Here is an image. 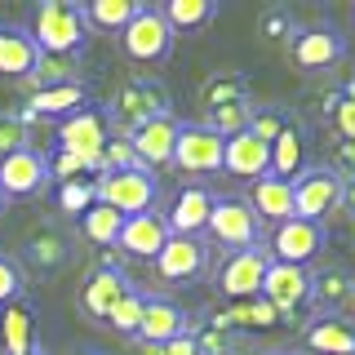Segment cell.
<instances>
[{"instance_id": "obj_1", "label": "cell", "mask_w": 355, "mask_h": 355, "mask_svg": "<svg viewBox=\"0 0 355 355\" xmlns=\"http://www.w3.org/2000/svg\"><path fill=\"white\" fill-rule=\"evenodd\" d=\"M31 40H36L40 53H67V58H80L89 27L80 5H67V0H44L31 18Z\"/></svg>"}, {"instance_id": "obj_2", "label": "cell", "mask_w": 355, "mask_h": 355, "mask_svg": "<svg viewBox=\"0 0 355 355\" xmlns=\"http://www.w3.org/2000/svg\"><path fill=\"white\" fill-rule=\"evenodd\" d=\"M120 49H125V58L138 62V67H160L169 58L173 53V31H169V22L160 18V9L138 5V14H133L125 22V31H120Z\"/></svg>"}, {"instance_id": "obj_3", "label": "cell", "mask_w": 355, "mask_h": 355, "mask_svg": "<svg viewBox=\"0 0 355 355\" xmlns=\"http://www.w3.org/2000/svg\"><path fill=\"white\" fill-rule=\"evenodd\" d=\"M111 116L125 125V133H133V129L147 125V120L169 116V94L151 76H129V80H120L116 98H111Z\"/></svg>"}, {"instance_id": "obj_4", "label": "cell", "mask_w": 355, "mask_h": 355, "mask_svg": "<svg viewBox=\"0 0 355 355\" xmlns=\"http://www.w3.org/2000/svg\"><path fill=\"white\" fill-rule=\"evenodd\" d=\"M94 191H98V205H107V209H116V214L133 218V214L155 209L160 187H155V173H147V169H125V173H98Z\"/></svg>"}, {"instance_id": "obj_5", "label": "cell", "mask_w": 355, "mask_h": 355, "mask_svg": "<svg viewBox=\"0 0 355 355\" xmlns=\"http://www.w3.org/2000/svg\"><path fill=\"white\" fill-rule=\"evenodd\" d=\"M205 231L222 244V249H231V253L262 244V222L253 218V209L244 205L240 196H214V209H209Z\"/></svg>"}, {"instance_id": "obj_6", "label": "cell", "mask_w": 355, "mask_h": 355, "mask_svg": "<svg viewBox=\"0 0 355 355\" xmlns=\"http://www.w3.org/2000/svg\"><path fill=\"white\" fill-rule=\"evenodd\" d=\"M342 205V178L329 164H306L293 178V214L306 222H324L329 214H338Z\"/></svg>"}, {"instance_id": "obj_7", "label": "cell", "mask_w": 355, "mask_h": 355, "mask_svg": "<svg viewBox=\"0 0 355 355\" xmlns=\"http://www.w3.org/2000/svg\"><path fill=\"white\" fill-rule=\"evenodd\" d=\"M266 266H271V253H266L262 244H253V249H236V253H227V262L218 266L214 284H218L222 297H231V302H249V297L262 293Z\"/></svg>"}, {"instance_id": "obj_8", "label": "cell", "mask_w": 355, "mask_h": 355, "mask_svg": "<svg viewBox=\"0 0 355 355\" xmlns=\"http://www.w3.org/2000/svg\"><path fill=\"white\" fill-rule=\"evenodd\" d=\"M111 142V125L98 107H80L76 116L58 120V151H71L89 160L98 173H103V147Z\"/></svg>"}, {"instance_id": "obj_9", "label": "cell", "mask_w": 355, "mask_h": 355, "mask_svg": "<svg viewBox=\"0 0 355 355\" xmlns=\"http://www.w3.org/2000/svg\"><path fill=\"white\" fill-rule=\"evenodd\" d=\"M324 249V222H306V218H288L271 231V262L288 266H306L315 253Z\"/></svg>"}, {"instance_id": "obj_10", "label": "cell", "mask_w": 355, "mask_h": 355, "mask_svg": "<svg viewBox=\"0 0 355 355\" xmlns=\"http://www.w3.org/2000/svg\"><path fill=\"white\" fill-rule=\"evenodd\" d=\"M155 271L169 284H191L209 271V244L200 236H169L160 253H155Z\"/></svg>"}, {"instance_id": "obj_11", "label": "cell", "mask_w": 355, "mask_h": 355, "mask_svg": "<svg viewBox=\"0 0 355 355\" xmlns=\"http://www.w3.org/2000/svg\"><path fill=\"white\" fill-rule=\"evenodd\" d=\"M262 297L275 306V315H297L311 302V271L306 266H288V262H271L262 280Z\"/></svg>"}, {"instance_id": "obj_12", "label": "cell", "mask_w": 355, "mask_h": 355, "mask_svg": "<svg viewBox=\"0 0 355 355\" xmlns=\"http://www.w3.org/2000/svg\"><path fill=\"white\" fill-rule=\"evenodd\" d=\"M173 164L182 173H218L222 169V138L205 125H178L173 142Z\"/></svg>"}, {"instance_id": "obj_13", "label": "cell", "mask_w": 355, "mask_h": 355, "mask_svg": "<svg viewBox=\"0 0 355 355\" xmlns=\"http://www.w3.org/2000/svg\"><path fill=\"white\" fill-rule=\"evenodd\" d=\"M49 187V169H44V151L27 147L0 160V191L5 200H22V196H40Z\"/></svg>"}, {"instance_id": "obj_14", "label": "cell", "mask_w": 355, "mask_h": 355, "mask_svg": "<svg viewBox=\"0 0 355 355\" xmlns=\"http://www.w3.org/2000/svg\"><path fill=\"white\" fill-rule=\"evenodd\" d=\"M187 333H191V315H187L182 306L169 302V297H147L142 320H138V333H133V338H138L142 347H164V342L187 338Z\"/></svg>"}, {"instance_id": "obj_15", "label": "cell", "mask_w": 355, "mask_h": 355, "mask_svg": "<svg viewBox=\"0 0 355 355\" xmlns=\"http://www.w3.org/2000/svg\"><path fill=\"white\" fill-rule=\"evenodd\" d=\"M133 155H138V164L147 173L164 169V164H173V142H178V120L173 116H160V120H147L142 129L125 133Z\"/></svg>"}, {"instance_id": "obj_16", "label": "cell", "mask_w": 355, "mask_h": 355, "mask_svg": "<svg viewBox=\"0 0 355 355\" xmlns=\"http://www.w3.org/2000/svg\"><path fill=\"white\" fill-rule=\"evenodd\" d=\"M222 173L244 178V182H258V178L271 173V142L253 138L249 129L236 133V138L222 142Z\"/></svg>"}, {"instance_id": "obj_17", "label": "cell", "mask_w": 355, "mask_h": 355, "mask_svg": "<svg viewBox=\"0 0 355 355\" xmlns=\"http://www.w3.org/2000/svg\"><path fill=\"white\" fill-rule=\"evenodd\" d=\"M169 244V222H164L160 209H147V214H133L125 218V227H120V240L116 249H125L129 258H151Z\"/></svg>"}, {"instance_id": "obj_18", "label": "cell", "mask_w": 355, "mask_h": 355, "mask_svg": "<svg viewBox=\"0 0 355 355\" xmlns=\"http://www.w3.org/2000/svg\"><path fill=\"white\" fill-rule=\"evenodd\" d=\"M129 288H133V284H129V275L120 271V266L111 262V258H103V266H98V271L85 280V288H80V306H85L94 320H103V324H107L111 306H116L120 297L129 293Z\"/></svg>"}, {"instance_id": "obj_19", "label": "cell", "mask_w": 355, "mask_h": 355, "mask_svg": "<svg viewBox=\"0 0 355 355\" xmlns=\"http://www.w3.org/2000/svg\"><path fill=\"white\" fill-rule=\"evenodd\" d=\"M342 53H347V40H342L338 27H311L302 36L293 40V62L302 67V71H329L333 62H342Z\"/></svg>"}, {"instance_id": "obj_20", "label": "cell", "mask_w": 355, "mask_h": 355, "mask_svg": "<svg viewBox=\"0 0 355 355\" xmlns=\"http://www.w3.org/2000/svg\"><path fill=\"white\" fill-rule=\"evenodd\" d=\"M209 209H214V191L209 187H182V191L173 196L169 214H164V222H169V236H200L209 222Z\"/></svg>"}, {"instance_id": "obj_21", "label": "cell", "mask_w": 355, "mask_h": 355, "mask_svg": "<svg viewBox=\"0 0 355 355\" xmlns=\"http://www.w3.org/2000/svg\"><path fill=\"white\" fill-rule=\"evenodd\" d=\"M244 205L253 209V218H258V222H271V227L297 218L293 214V182H288V178H271V173L258 178V182H253V196L244 200Z\"/></svg>"}, {"instance_id": "obj_22", "label": "cell", "mask_w": 355, "mask_h": 355, "mask_svg": "<svg viewBox=\"0 0 355 355\" xmlns=\"http://www.w3.org/2000/svg\"><path fill=\"white\" fill-rule=\"evenodd\" d=\"M311 355H355V324L342 315H315L302 333Z\"/></svg>"}, {"instance_id": "obj_23", "label": "cell", "mask_w": 355, "mask_h": 355, "mask_svg": "<svg viewBox=\"0 0 355 355\" xmlns=\"http://www.w3.org/2000/svg\"><path fill=\"white\" fill-rule=\"evenodd\" d=\"M36 40H31V31L22 27H0V76H18V80H27L31 71H36Z\"/></svg>"}, {"instance_id": "obj_24", "label": "cell", "mask_w": 355, "mask_h": 355, "mask_svg": "<svg viewBox=\"0 0 355 355\" xmlns=\"http://www.w3.org/2000/svg\"><path fill=\"white\" fill-rule=\"evenodd\" d=\"M351 293H355V280L347 266H324L320 275H311V302H315L320 315H338L351 302Z\"/></svg>"}, {"instance_id": "obj_25", "label": "cell", "mask_w": 355, "mask_h": 355, "mask_svg": "<svg viewBox=\"0 0 355 355\" xmlns=\"http://www.w3.org/2000/svg\"><path fill=\"white\" fill-rule=\"evenodd\" d=\"M80 107H85V89H80V80H76V85L36 89L31 103H27V116L31 120H67V116H76Z\"/></svg>"}, {"instance_id": "obj_26", "label": "cell", "mask_w": 355, "mask_h": 355, "mask_svg": "<svg viewBox=\"0 0 355 355\" xmlns=\"http://www.w3.org/2000/svg\"><path fill=\"white\" fill-rule=\"evenodd\" d=\"M302 169H306V142H302V129L288 120L271 142V178H288L293 182Z\"/></svg>"}, {"instance_id": "obj_27", "label": "cell", "mask_w": 355, "mask_h": 355, "mask_svg": "<svg viewBox=\"0 0 355 355\" xmlns=\"http://www.w3.org/2000/svg\"><path fill=\"white\" fill-rule=\"evenodd\" d=\"M0 342L5 355H31V306L27 302H9L0 306Z\"/></svg>"}, {"instance_id": "obj_28", "label": "cell", "mask_w": 355, "mask_h": 355, "mask_svg": "<svg viewBox=\"0 0 355 355\" xmlns=\"http://www.w3.org/2000/svg\"><path fill=\"white\" fill-rule=\"evenodd\" d=\"M214 324H227V329H271V324H280V315H275V306L258 293V297H249V302H231L227 311H218Z\"/></svg>"}, {"instance_id": "obj_29", "label": "cell", "mask_w": 355, "mask_h": 355, "mask_svg": "<svg viewBox=\"0 0 355 355\" xmlns=\"http://www.w3.org/2000/svg\"><path fill=\"white\" fill-rule=\"evenodd\" d=\"M85 14V27L94 31H125V22L138 14V0H89V5H80Z\"/></svg>"}, {"instance_id": "obj_30", "label": "cell", "mask_w": 355, "mask_h": 355, "mask_svg": "<svg viewBox=\"0 0 355 355\" xmlns=\"http://www.w3.org/2000/svg\"><path fill=\"white\" fill-rule=\"evenodd\" d=\"M218 14V5L214 0H169V5L160 9V18L169 22V31L178 36V31H200V27H209Z\"/></svg>"}, {"instance_id": "obj_31", "label": "cell", "mask_w": 355, "mask_h": 355, "mask_svg": "<svg viewBox=\"0 0 355 355\" xmlns=\"http://www.w3.org/2000/svg\"><path fill=\"white\" fill-rule=\"evenodd\" d=\"M22 258L36 266L40 275H49V271H58V266L67 262V240L58 236V231H31Z\"/></svg>"}, {"instance_id": "obj_32", "label": "cell", "mask_w": 355, "mask_h": 355, "mask_svg": "<svg viewBox=\"0 0 355 355\" xmlns=\"http://www.w3.org/2000/svg\"><path fill=\"white\" fill-rule=\"evenodd\" d=\"M249 103V80L240 71H218L214 80L205 85V107L222 111V107H244Z\"/></svg>"}, {"instance_id": "obj_33", "label": "cell", "mask_w": 355, "mask_h": 355, "mask_svg": "<svg viewBox=\"0 0 355 355\" xmlns=\"http://www.w3.org/2000/svg\"><path fill=\"white\" fill-rule=\"evenodd\" d=\"M120 227H125V214H116L107 205H94L89 214H80V236L89 244H103V249H111L120 240Z\"/></svg>"}, {"instance_id": "obj_34", "label": "cell", "mask_w": 355, "mask_h": 355, "mask_svg": "<svg viewBox=\"0 0 355 355\" xmlns=\"http://www.w3.org/2000/svg\"><path fill=\"white\" fill-rule=\"evenodd\" d=\"M53 205H58L62 214H71V218L89 214V209L98 205L94 178H76V182H58V187H53Z\"/></svg>"}, {"instance_id": "obj_35", "label": "cell", "mask_w": 355, "mask_h": 355, "mask_svg": "<svg viewBox=\"0 0 355 355\" xmlns=\"http://www.w3.org/2000/svg\"><path fill=\"white\" fill-rule=\"evenodd\" d=\"M36 89H53V85H76V58L67 53H40L36 58V71L27 76Z\"/></svg>"}, {"instance_id": "obj_36", "label": "cell", "mask_w": 355, "mask_h": 355, "mask_svg": "<svg viewBox=\"0 0 355 355\" xmlns=\"http://www.w3.org/2000/svg\"><path fill=\"white\" fill-rule=\"evenodd\" d=\"M31 125H36V120H31L27 111H0V160L31 147Z\"/></svg>"}, {"instance_id": "obj_37", "label": "cell", "mask_w": 355, "mask_h": 355, "mask_svg": "<svg viewBox=\"0 0 355 355\" xmlns=\"http://www.w3.org/2000/svg\"><path fill=\"white\" fill-rule=\"evenodd\" d=\"M142 306H147V293H142V288H129V293L111 306L107 324L116 333H125V338H133V333H138V320H142Z\"/></svg>"}, {"instance_id": "obj_38", "label": "cell", "mask_w": 355, "mask_h": 355, "mask_svg": "<svg viewBox=\"0 0 355 355\" xmlns=\"http://www.w3.org/2000/svg\"><path fill=\"white\" fill-rule=\"evenodd\" d=\"M191 338H196V351L200 355H236L240 351V342H236V333H231L227 324H200V329H191Z\"/></svg>"}, {"instance_id": "obj_39", "label": "cell", "mask_w": 355, "mask_h": 355, "mask_svg": "<svg viewBox=\"0 0 355 355\" xmlns=\"http://www.w3.org/2000/svg\"><path fill=\"white\" fill-rule=\"evenodd\" d=\"M44 169H49V182H76V178H98V169L89 160L71 151H49L44 155Z\"/></svg>"}, {"instance_id": "obj_40", "label": "cell", "mask_w": 355, "mask_h": 355, "mask_svg": "<svg viewBox=\"0 0 355 355\" xmlns=\"http://www.w3.org/2000/svg\"><path fill=\"white\" fill-rule=\"evenodd\" d=\"M125 169H142L138 155H133L129 138H111L103 147V173H125Z\"/></svg>"}, {"instance_id": "obj_41", "label": "cell", "mask_w": 355, "mask_h": 355, "mask_svg": "<svg viewBox=\"0 0 355 355\" xmlns=\"http://www.w3.org/2000/svg\"><path fill=\"white\" fill-rule=\"evenodd\" d=\"M22 271H18V262L14 258H5L0 253V306H9V302H22Z\"/></svg>"}, {"instance_id": "obj_42", "label": "cell", "mask_w": 355, "mask_h": 355, "mask_svg": "<svg viewBox=\"0 0 355 355\" xmlns=\"http://www.w3.org/2000/svg\"><path fill=\"white\" fill-rule=\"evenodd\" d=\"M284 125H288V116H280V111H271V107H253L249 133H253V138H262V142H275V133H280Z\"/></svg>"}, {"instance_id": "obj_43", "label": "cell", "mask_w": 355, "mask_h": 355, "mask_svg": "<svg viewBox=\"0 0 355 355\" xmlns=\"http://www.w3.org/2000/svg\"><path fill=\"white\" fill-rule=\"evenodd\" d=\"M329 169L342 178V182H355V142H338L329 155Z\"/></svg>"}, {"instance_id": "obj_44", "label": "cell", "mask_w": 355, "mask_h": 355, "mask_svg": "<svg viewBox=\"0 0 355 355\" xmlns=\"http://www.w3.org/2000/svg\"><path fill=\"white\" fill-rule=\"evenodd\" d=\"M333 129H338L342 142H355V103L338 98V107H333Z\"/></svg>"}, {"instance_id": "obj_45", "label": "cell", "mask_w": 355, "mask_h": 355, "mask_svg": "<svg viewBox=\"0 0 355 355\" xmlns=\"http://www.w3.org/2000/svg\"><path fill=\"white\" fill-rule=\"evenodd\" d=\"M142 355H200V351H196V338L187 333V338H173L164 347H142Z\"/></svg>"}, {"instance_id": "obj_46", "label": "cell", "mask_w": 355, "mask_h": 355, "mask_svg": "<svg viewBox=\"0 0 355 355\" xmlns=\"http://www.w3.org/2000/svg\"><path fill=\"white\" fill-rule=\"evenodd\" d=\"M288 27H293V22H288L284 9H271V14L262 18V31H266L271 40H284V36H288Z\"/></svg>"}, {"instance_id": "obj_47", "label": "cell", "mask_w": 355, "mask_h": 355, "mask_svg": "<svg viewBox=\"0 0 355 355\" xmlns=\"http://www.w3.org/2000/svg\"><path fill=\"white\" fill-rule=\"evenodd\" d=\"M338 209H351V218H355V182H342V205Z\"/></svg>"}, {"instance_id": "obj_48", "label": "cell", "mask_w": 355, "mask_h": 355, "mask_svg": "<svg viewBox=\"0 0 355 355\" xmlns=\"http://www.w3.org/2000/svg\"><path fill=\"white\" fill-rule=\"evenodd\" d=\"M342 98H347V103H355V76H351L347 85H342Z\"/></svg>"}, {"instance_id": "obj_49", "label": "cell", "mask_w": 355, "mask_h": 355, "mask_svg": "<svg viewBox=\"0 0 355 355\" xmlns=\"http://www.w3.org/2000/svg\"><path fill=\"white\" fill-rule=\"evenodd\" d=\"M0 209H5V191H0Z\"/></svg>"}, {"instance_id": "obj_50", "label": "cell", "mask_w": 355, "mask_h": 355, "mask_svg": "<svg viewBox=\"0 0 355 355\" xmlns=\"http://www.w3.org/2000/svg\"><path fill=\"white\" fill-rule=\"evenodd\" d=\"M31 355H44V351H31Z\"/></svg>"}, {"instance_id": "obj_51", "label": "cell", "mask_w": 355, "mask_h": 355, "mask_svg": "<svg viewBox=\"0 0 355 355\" xmlns=\"http://www.w3.org/2000/svg\"><path fill=\"white\" fill-rule=\"evenodd\" d=\"M275 355H288V351H275Z\"/></svg>"}]
</instances>
